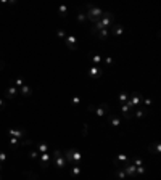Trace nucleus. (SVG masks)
Segmentation results:
<instances>
[{"mask_svg":"<svg viewBox=\"0 0 161 180\" xmlns=\"http://www.w3.org/2000/svg\"><path fill=\"white\" fill-rule=\"evenodd\" d=\"M148 151H153L155 154H158V153H159V143L156 142V143L153 145V148H152V146H148Z\"/></svg>","mask_w":161,"mask_h":180,"instance_id":"nucleus-18","label":"nucleus"},{"mask_svg":"<svg viewBox=\"0 0 161 180\" xmlns=\"http://www.w3.org/2000/svg\"><path fill=\"white\" fill-rule=\"evenodd\" d=\"M98 39H105V37H108V34H110V31L108 29H102V31H97V32H94Z\"/></svg>","mask_w":161,"mask_h":180,"instance_id":"nucleus-14","label":"nucleus"},{"mask_svg":"<svg viewBox=\"0 0 161 180\" xmlns=\"http://www.w3.org/2000/svg\"><path fill=\"white\" fill-rule=\"evenodd\" d=\"M71 174H73V175H79V174H80V166H74L73 169H71Z\"/></svg>","mask_w":161,"mask_h":180,"instance_id":"nucleus-22","label":"nucleus"},{"mask_svg":"<svg viewBox=\"0 0 161 180\" xmlns=\"http://www.w3.org/2000/svg\"><path fill=\"white\" fill-rule=\"evenodd\" d=\"M58 37H61V39H66V34L63 32V31H58Z\"/></svg>","mask_w":161,"mask_h":180,"instance_id":"nucleus-30","label":"nucleus"},{"mask_svg":"<svg viewBox=\"0 0 161 180\" xmlns=\"http://www.w3.org/2000/svg\"><path fill=\"white\" fill-rule=\"evenodd\" d=\"M108 122H110L113 127H119V126H121L119 116H114V114H108Z\"/></svg>","mask_w":161,"mask_h":180,"instance_id":"nucleus-9","label":"nucleus"},{"mask_svg":"<svg viewBox=\"0 0 161 180\" xmlns=\"http://www.w3.org/2000/svg\"><path fill=\"white\" fill-rule=\"evenodd\" d=\"M2 69H3V63L0 61V71H2Z\"/></svg>","mask_w":161,"mask_h":180,"instance_id":"nucleus-33","label":"nucleus"},{"mask_svg":"<svg viewBox=\"0 0 161 180\" xmlns=\"http://www.w3.org/2000/svg\"><path fill=\"white\" fill-rule=\"evenodd\" d=\"M60 13L65 16V15H66V7H60Z\"/></svg>","mask_w":161,"mask_h":180,"instance_id":"nucleus-29","label":"nucleus"},{"mask_svg":"<svg viewBox=\"0 0 161 180\" xmlns=\"http://www.w3.org/2000/svg\"><path fill=\"white\" fill-rule=\"evenodd\" d=\"M132 164L135 167H140V166H143V159L142 158H134V159H132Z\"/></svg>","mask_w":161,"mask_h":180,"instance_id":"nucleus-17","label":"nucleus"},{"mask_svg":"<svg viewBox=\"0 0 161 180\" xmlns=\"http://www.w3.org/2000/svg\"><path fill=\"white\" fill-rule=\"evenodd\" d=\"M124 100H127V93H126V92H123V93H121V97H119V101H121V103H123Z\"/></svg>","mask_w":161,"mask_h":180,"instance_id":"nucleus-28","label":"nucleus"},{"mask_svg":"<svg viewBox=\"0 0 161 180\" xmlns=\"http://www.w3.org/2000/svg\"><path fill=\"white\" fill-rule=\"evenodd\" d=\"M36 150L39 151V153H48V146L45 145V143H39L36 146Z\"/></svg>","mask_w":161,"mask_h":180,"instance_id":"nucleus-15","label":"nucleus"},{"mask_svg":"<svg viewBox=\"0 0 161 180\" xmlns=\"http://www.w3.org/2000/svg\"><path fill=\"white\" fill-rule=\"evenodd\" d=\"M3 108H5V100L0 98V109H3Z\"/></svg>","mask_w":161,"mask_h":180,"instance_id":"nucleus-31","label":"nucleus"},{"mask_svg":"<svg viewBox=\"0 0 161 180\" xmlns=\"http://www.w3.org/2000/svg\"><path fill=\"white\" fill-rule=\"evenodd\" d=\"M135 116H137V117H143V116H145V111L137 109V111H135Z\"/></svg>","mask_w":161,"mask_h":180,"instance_id":"nucleus-26","label":"nucleus"},{"mask_svg":"<svg viewBox=\"0 0 161 180\" xmlns=\"http://www.w3.org/2000/svg\"><path fill=\"white\" fill-rule=\"evenodd\" d=\"M5 159H7V154H5L3 151H0V164H2V162H5Z\"/></svg>","mask_w":161,"mask_h":180,"instance_id":"nucleus-27","label":"nucleus"},{"mask_svg":"<svg viewBox=\"0 0 161 180\" xmlns=\"http://www.w3.org/2000/svg\"><path fill=\"white\" fill-rule=\"evenodd\" d=\"M89 109H90V111H95V112H97V116H105V114H106V111H110V106H108L106 103H103L102 106L95 108V106L92 105V106H89Z\"/></svg>","mask_w":161,"mask_h":180,"instance_id":"nucleus-5","label":"nucleus"},{"mask_svg":"<svg viewBox=\"0 0 161 180\" xmlns=\"http://www.w3.org/2000/svg\"><path fill=\"white\" fill-rule=\"evenodd\" d=\"M63 154H65V158H66L70 162H76L77 166H79V162H80V158H82L77 150H66Z\"/></svg>","mask_w":161,"mask_h":180,"instance_id":"nucleus-3","label":"nucleus"},{"mask_svg":"<svg viewBox=\"0 0 161 180\" xmlns=\"http://www.w3.org/2000/svg\"><path fill=\"white\" fill-rule=\"evenodd\" d=\"M15 84H16V88H20V87H23V85H24V79H21V77H16L15 79Z\"/></svg>","mask_w":161,"mask_h":180,"instance_id":"nucleus-20","label":"nucleus"},{"mask_svg":"<svg viewBox=\"0 0 161 180\" xmlns=\"http://www.w3.org/2000/svg\"><path fill=\"white\" fill-rule=\"evenodd\" d=\"M39 158H40V166H42V167H45L50 162V154L48 153H40Z\"/></svg>","mask_w":161,"mask_h":180,"instance_id":"nucleus-10","label":"nucleus"},{"mask_svg":"<svg viewBox=\"0 0 161 180\" xmlns=\"http://www.w3.org/2000/svg\"><path fill=\"white\" fill-rule=\"evenodd\" d=\"M5 95H7V98H8V100H13V98L16 97V95H18V88H16L15 85H11V87H8V88H7Z\"/></svg>","mask_w":161,"mask_h":180,"instance_id":"nucleus-8","label":"nucleus"},{"mask_svg":"<svg viewBox=\"0 0 161 180\" xmlns=\"http://www.w3.org/2000/svg\"><path fill=\"white\" fill-rule=\"evenodd\" d=\"M53 158H55V166L61 169V167H65V154L61 153V151L56 150L55 153H53Z\"/></svg>","mask_w":161,"mask_h":180,"instance_id":"nucleus-4","label":"nucleus"},{"mask_svg":"<svg viewBox=\"0 0 161 180\" xmlns=\"http://www.w3.org/2000/svg\"><path fill=\"white\" fill-rule=\"evenodd\" d=\"M39 156H40V153H39L37 150H34V151H31V153H29V158H31L32 161H34V159H37Z\"/></svg>","mask_w":161,"mask_h":180,"instance_id":"nucleus-23","label":"nucleus"},{"mask_svg":"<svg viewBox=\"0 0 161 180\" xmlns=\"http://www.w3.org/2000/svg\"><path fill=\"white\" fill-rule=\"evenodd\" d=\"M126 177H127V175H126V172H124V169L123 167H116V180H126Z\"/></svg>","mask_w":161,"mask_h":180,"instance_id":"nucleus-11","label":"nucleus"},{"mask_svg":"<svg viewBox=\"0 0 161 180\" xmlns=\"http://www.w3.org/2000/svg\"><path fill=\"white\" fill-rule=\"evenodd\" d=\"M118 159H119V161H123L124 164H127V156H126V154H119V156H118Z\"/></svg>","mask_w":161,"mask_h":180,"instance_id":"nucleus-25","label":"nucleus"},{"mask_svg":"<svg viewBox=\"0 0 161 180\" xmlns=\"http://www.w3.org/2000/svg\"><path fill=\"white\" fill-rule=\"evenodd\" d=\"M20 140H21V138H15V137H11V138H10V145L13 146V148H16V146H20Z\"/></svg>","mask_w":161,"mask_h":180,"instance_id":"nucleus-19","label":"nucleus"},{"mask_svg":"<svg viewBox=\"0 0 161 180\" xmlns=\"http://www.w3.org/2000/svg\"><path fill=\"white\" fill-rule=\"evenodd\" d=\"M18 92H20V93H23L24 97H29L32 90H31V87H29V85H26V84H24L23 87H20V88H18Z\"/></svg>","mask_w":161,"mask_h":180,"instance_id":"nucleus-12","label":"nucleus"},{"mask_svg":"<svg viewBox=\"0 0 161 180\" xmlns=\"http://www.w3.org/2000/svg\"><path fill=\"white\" fill-rule=\"evenodd\" d=\"M142 103V97L139 93H132V98L127 101V105L131 106V108H134V106H137V105H140Z\"/></svg>","mask_w":161,"mask_h":180,"instance_id":"nucleus-6","label":"nucleus"},{"mask_svg":"<svg viewBox=\"0 0 161 180\" xmlns=\"http://www.w3.org/2000/svg\"><path fill=\"white\" fill-rule=\"evenodd\" d=\"M87 18L92 21V22H97L100 18H102V15H103V10L98 8V7H94V5H87Z\"/></svg>","mask_w":161,"mask_h":180,"instance_id":"nucleus-2","label":"nucleus"},{"mask_svg":"<svg viewBox=\"0 0 161 180\" xmlns=\"http://www.w3.org/2000/svg\"><path fill=\"white\" fill-rule=\"evenodd\" d=\"M98 74H102V71H100V68H98V66L90 68V76H92V77H97Z\"/></svg>","mask_w":161,"mask_h":180,"instance_id":"nucleus-16","label":"nucleus"},{"mask_svg":"<svg viewBox=\"0 0 161 180\" xmlns=\"http://www.w3.org/2000/svg\"><path fill=\"white\" fill-rule=\"evenodd\" d=\"M0 171H2V164H0Z\"/></svg>","mask_w":161,"mask_h":180,"instance_id":"nucleus-34","label":"nucleus"},{"mask_svg":"<svg viewBox=\"0 0 161 180\" xmlns=\"http://www.w3.org/2000/svg\"><path fill=\"white\" fill-rule=\"evenodd\" d=\"M113 27H114V36H121V34H123V26L121 24H116Z\"/></svg>","mask_w":161,"mask_h":180,"instance_id":"nucleus-21","label":"nucleus"},{"mask_svg":"<svg viewBox=\"0 0 161 180\" xmlns=\"http://www.w3.org/2000/svg\"><path fill=\"white\" fill-rule=\"evenodd\" d=\"M27 178H29V180H39V175H37V174H34V172H27Z\"/></svg>","mask_w":161,"mask_h":180,"instance_id":"nucleus-24","label":"nucleus"},{"mask_svg":"<svg viewBox=\"0 0 161 180\" xmlns=\"http://www.w3.org/2000/svg\"><path fill=\"white\" fill-rule=\"evenodd\" d=\"M66 42H68V47H70L71 50L76 48V37H73V36H68L66 37Z\"/></svg>","mask_w":161,"mask_h":180,"instance_id":"nucleus-13","label":"nucleus"},{"mask_svg":"<svg viewBox=\"0 0 161 180\" xmlns=\"http://www.w3.org/2000/svg\"><path fill=\"white\" fill-rule=\"evenodd\" d=\"M73 105H79V98H77V97L73 98Z\"/></svg>","mask_w":161,"mask_h":180,"instance_id":"nucleus-32","label":"nucleus"},{"mask_svg":"<svg viewBox=\"0 0 161 180\" xmlns=\"http://www.w3.org/2000/svg\"><path fill=\"white\" fill-rule=\"evenodd\" d=\"M10 137H15V138H23L26 135V130H16V129H8V132H7Z\"/></svg>","mask_w":161,"mask_h":180,"instance_id":"nucleus-7","label":"nucleus"},{"mask_svg":"<svg viewBox=\"0 0 161 180\" xmlns=\"http://www.w3.org/2000/svg\"><path fill=\"white\" fill-rule=\"evenodd\" d=\"M110 26H113V13H110V11H103L102 18L95 22L94 27H92V32H97V31H102V29H108Z\"/></svg>","mask_w":161,"mask_h":180,"instance_id":"nucleus-1","label":"nucleus"}]
</instances>
